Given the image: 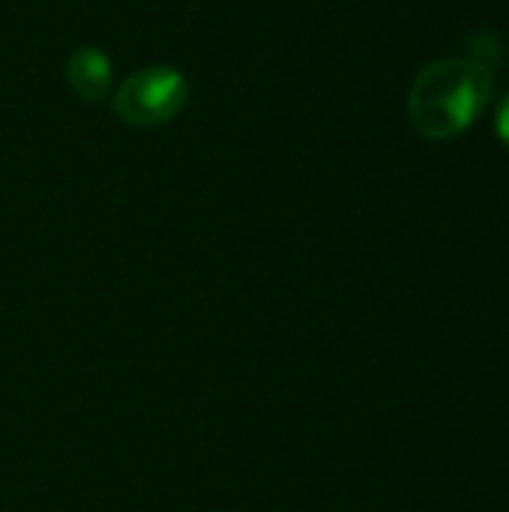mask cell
Here are the masks:
<instances>
[{"mask_svg":"<svg viewBox=\"0 0 509 512\" xmlns=\"http://www.w3.org/2000/svg\"><path fill=\"white\" fill-rule=\"evenodd\" d=\"M492 102V72L474 57H444L429 63L408 96L414 129L429 141L462 135Z\"/></svg>","mask_w":509,"mask_h":512,"instance_id":"obj_1","label":"cell"},{"mask_svg":"<svg viewBox=\"0 0 509 512\" xmlns=\"http://www.w3.org/2000/svg\"><path fill=\"white\" fill-rule=\"evenodd\" d=\"M189 99L186 78L171 66H147L132 72L114 93V114L132 126H159L174 120Z\"/></svg>","mask_w":509,"mask_h":512,"instance_id":"obj_2","label":"cell"},{"mask_svg":"<svg viewBox=\"0 0 509 512\" xmlns=\"http://www.w3.org/2000/svg\"><path fill=\"white\" fill-rule=\"evenodd\" d=\"M66 78H69V87L87 99V102H96L108 93L111 87V63L108 57L93 48V45H84L78 51L69 54V63H66Z\"/></svg>","mask_w":509,"mask_h":512,"instance_id":"obj_3","label":"cell"},{"mask_svg":"<svg viewBox=\"0 0 509 512\" xmlns=\"http://www.w3.org/2000/svg\"><path fill=\"white\" fill-rule=\"evenodd\" d=\"M495 129H498V135H501V141L509 147V93L501 99V105H498V117H495Z\"/></svg>","mask_w":509,"mask_h":512,"instance_id":"obj_4","label":"cell"}]
</instances>
